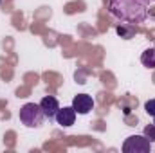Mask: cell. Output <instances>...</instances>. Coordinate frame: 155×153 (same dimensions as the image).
<instances>
[{
  "instance_id": "1",
  "label": "cell",
  "mask_w": 155,
  "mask_h": 153,
  "mask_svg": "<svg viewBox=\"0 0 155 153\" xmlns=\"http://www.w3.org/2000/svg\"><path fill=\"white\" fill-rule=\"evenodd\" d=\"M107 7L110 15L117 20L128 24H143L148 18V2L146 0H108Z\"/></svg>"
},
{
  "instance_id": "2",
  "label": "cell",
  "mask_w": 155,
  "mask_h": 153,
  "mask_svg": "<svg viewBox=\"0 0 155 153\" xmlns=\"http://www.w3.org/2000/svg\"><path fill=\"white\" fill-rule=\"evenodd\" d=\"M20 122L27 128H40L45 121V114L41 110V106L36 103H25L22 108H20Z\"/></svg>"
},
{
  "instance_id": "3",
  "label": "cell",
  "mask_w": 155,
  "mask_h": 153,
  "mask_svg": "<svg viewBox=\"0 0 155 153\" xmlns=\"http://www.w3.org/2000/svg\"><path fill=\"white\" fill-rule=\"evenodd\" d=\"M152 142L144 135H130L123 142V153H150Z\"/></svg>"
},
{
  "instance_id": "4",
  "label": "cell",
  "mask_w": 155,
  "mask_h": 153,
  "mask_svg": "<svg viewBox=\"0 0 155 153\" xmlns=\"http://www.w3.org/2000/svg\"><path fill=\"white\" fill-rule=\"evenodd\" d=\"M72 108L76 110V114L87 115L92 108H94V99H92V96H88V94H78V96H74V99H72Z\"/></svg>"
},
{
  "instance_id": "5",
  "label": "cell",
  "mask_w": 155,
  "mask_h": 153,
  "mask_svg": "<svg viewBox=\"0 0 155 153\" xmlns=\"http://www.w3.org/2000/svg\"><path fill=\"white\" fill-rule=\"evenodd\" d=\"M76 110L72 108V106H63V108H60L58 112H56V117H54V121L61 126V128H69V126H72L74 124V121H76Z\"/></svg>"
},
{
  "instance_id": "6",
  "label": "cell",
  "mask_w": 155,
  "mask_h": 153,
  "mask_svg": "<svg viewBox=\"0 0 155 153\" xmlns=\"http://www.w3.org/2000/svg\"><path fill=\"white\" fill-rule=\"evenodd\" d=\"M40 106H41V110L45 114V119H49V121H52L56 117V112L60 110V103H58V99L54 96H45L40 101Z\"/></svg>"
},
{
  "instance_id": "7",
  "label": "cell",
  "mask_w": 155,
  "mask_h": 153,
  "mask_svg": "<svg viewBox=\"0 0 155 153\" xmlns=\"http://www.w3.org/2000/svg\"><path fill=\"white\" fill-rule=\"evenodd\" d=\"M141 63L146 69H155V49H146L141 54Z\"/></svg>"
},
{
  "instance_id": "8",
  "label": "cell",
  "mask_w": 155,
  "mask_h": 153,
  "mask_svg": "<svg viewBox=\"0 0 155 153\" xmlns=\"http://www.w3.org/2000/svg\"><path fill=\"white\" fill-rule=\"evenodd\" d=\"M117 34L121 36V38H124V40H130V38H134V33H135V29H134V24H121V25H117Z\"/></svg>"
},
{
  "instance_id": "9",
  "label": "cell",
  "mask_w": 155,
  "mask_h": 153,
  "mask_svg": "<svg viewBox=\"0 0 155 153\" xmlns=\"http://www.w3.org/2000/svg\"><path fill=\"white\" fill-rule=\"evenodd\" d=\"M144 137L150 141V142H155V122L153 124H148L144 128Z\"/></svg>"
},
{
  "instance_id": "10",
  "label": "cell",
  "mask_w": 155,
  "mask_h": 153,
  "mask_svg": "<svg viewBox=\"0 0 155 153\" xmlns=\"http://www.w3.org/2000/svg\"><path fill=\"white\" fill-rule=\"evenodd\" d=\"M144 112L153 117V115H155V99H150V101H146V103H144Z\"/></svg>"
},
{
  "instance_id": "11",
  "label": "cell",
  "mask_w": 155,
  "mask_h": 153,
  "mask_svg": "<svg viewBox=\"0 0 155 153\" xmlns=\"http://www.w3.org/2000/svg\"><path fill=\"white\" fill-rule=\"evenodd\" d=\"M146 2H155V0H146Z\"/></svg>"
},
{
  "instance_id": "12",
  "label": "cell",
  "mask_w": 155,
  "mask_h": 153,
  "mask_svg": "<svg viewBox=\"0 0 155 153\" xmlns=\"http://www.w3.org/2000/svg\"><path fill=\"white\" fill-rule=\"evenodd\" d=\"M153 122H155V115H153Z\"/></svg>"
}]
</instances>
